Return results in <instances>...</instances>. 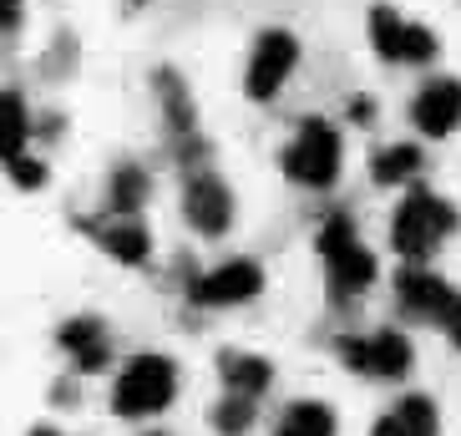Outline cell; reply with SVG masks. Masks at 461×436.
<instances>
[{"label":"cell","instance_id":"23","mask_svg":"<svg viewBox=\"0 0 461 436\" xmlns=\"http://www.w3.org/2000/svg\"><path fill=\"white\" fill-rule=\"evenodd\" d=\"M15 21H21V0H5V26L15 31Z\"/></svg>","mask_w":461,"mask_h":436},{"label":"cell","instance_id":"22","mask_svg":"<svg viewBox=\"0 0 461 436\" xmlns=\"http://www.w3.org/2000/svg\"><path fill=\"white\" fill-rule=\"evenodd\" d=\"M350 112H355V117H375V102H366V96H355V102H350Z\"/></svg>","mask_w":461,"mask_h":436},{"label":"cell","instance_id":"19","mask_svg":"<svg viewBox=\"0 0 461 436\" xmlns=\"http://www.w3.org/2000/svg\"><path fill=\"white\" fill-rule=\"evenodd\" d=\"M213 426L223 436L249 431V426H254V401H249V395H223V401H218V411H213Z\"/></svg>","mask_w":461,"mask_h":436},{"label":"cell","instance_id":"5","mask_svg":"<svg viewBox=\"0 0 461 436\" xmlns=\"http://www.w3.org/2000/svg\"><path fill=\"white\" fill-rule=\"evenodd\" d=\"M345 370L366 376V381H401L416 366V345L401 330H366V335H345L339 341Z\"/></svg>","mask_w":461,"mask_h":436},{"label":"cell","instance_id":"21","mask_svg":"<svg viewBox=\"0 0 461 436\" xmlns=\"http://www.w3.org/2000/svg\"><path fill=\"white\" fill-rule=\"evenodd\" d=\"M441 325H447V335H451V341L461 345V295H456V300H451V310H447V320H441Z\"/></svg>","mask_w":461,"mask_h":436},{"label":"cell","instance_id":"2","mask_svg":"<svg viewBox=\"0 0 461 436\" xmlns=\"http://www.w3.org/2000/svg\"><path fill=\"white\" fill-rule=\"evenodd\" d=\"M173 395H177V360H167V355H132L117 370L112 411L127 416V422H142V416H158V411L173 406Z\"/></svg>","mask_w":461,"mask_h":436},{"label":"cell","instance_id":"20","mask_svg":"<svg viewBox=\"0 0 461 436\" xmlns=\"http://www.w3.org/2000/svg\"><path fill=\"white\" fill-rule=\"evenodd\" d=\"M11 177L21 183V188H36V183H46V163H36V158H26V152H15V158H11Z\"/></svg>","mask_w":461,"mask_h":436},{"label":"cell","instance_id":"10","mask_svg":"<svg viewBox=\"0 0 461 436\" xmlns=\"http://www.w3.org/2000/svg\"><path fill=\"white\" fill-rule=\"evenodd\" d=\"M411 117L426 137H451L461 127V82L456 77H431L411 102Z\"/></svg>","mask_w":461,"mask_h":436},{"label":"cell","instance_id":"8","mask_svg":"<svg viewBox=\"0 0 461 436\" xmlns=\"http://www.w3.org/2000/svg\"><path fill=\"white\" fill-rule=\"evenodd\" d=\"M299 67V41L289 36V31H264L254 41V51H249V67H244V92L254 96V102H269L279 86L294 77Z\"/></svg>","mask_w":461,"mask_h":436},{"label":"cell","instance_id":"11","mask_svg":"<svg viewBox=\"0 0 461 436\" xmlns=\"http://www.w3.org/2000/svg\"><path fill=\"white\" fill-rule=\"evenodd\" d=\"M56 341H61V350L71 355V366L82 376H92V370H102L112 360V335L96 314H71L67 325L56 330Z\"/></svg>","mask_w":461,"mask_h":436},{"label":"cell","instance_id":"13","mask_svg":"<svg viewBox=\"0 0 461 436\" xmlns=\"http://www.w3.org/2000/svg\"><path fill=\"white\" fill-rule=\"evenodd\" d=\"M92 239L107 249V259H117V264H142V259H148V249H152V233L142 229L132 213L96 218V223H92Z\"/></svg>","mask_w":461,"mask_h":436},{"label":"cell","instance_id":"18","mask_svg":"<svg viewBox=\"0 0 461 436\" xmlns=\"http://www.w3.org/2000/svg\"><path fill=\"white\" fill-rule=\"evenodd\" d=\"M375 183L380 188H401V183H411V177L426 168V158H420L416 142H391V148H380L375 152Z\"/></svg>","mask_w":461,"mask_h":436},{"label":"cell","instance_id":"15","mask_svg":"<svg viewBox=\"0 0 461 436\" xmlns=\"http://www.w3.org/2000/svg\"><path fill=\"white\" fill-rule=\"evenodd\" d=\"M436 431H441V416H436L431 395H401L375 422V436H436Z\"/></svg>","mask_w":461,"mask_h":436},{"label":"cell","instance_id":"1","mask_svg":"<svg viewBox=\"0 0 461 436\" xmlns=\"http://www.w3.org/2000/svg\"><path fill=\"white\" fill-rule=\"evenodd\" d=\"M451 229H456L451 198H441V193H431V188H411L406 198H401V208H395V218H391V249L401 259H431L436 244H441Z\"/></svg>","mask_w":461,"mask_h":436},{"label":"cell","instance_id":"17","mask_svg":"<svg viewBox=\"0 0 461 436\" xmlns=\"http://www.w3.org/2000/svg\"><path fill=\"white\" fill-rule=\"evenodd\" d=\"M148 173L137 163H122V168H112V177H107V213H132L137 218V208L148 204Z\"/></svg>","mask_w":461,"mask_h":436},{"label":"cell","instance_id":"12","mask_svg":"<svg viewBox=\"0 0 461 436\" xmlns=\"http://www.w3.org/2000/svg\"><path fill=\"white\" fill-rule=\"evenodd\" d=\"M451 300H456L451 285L431 269H401V279H395V304L406 314H420V320H447Z\"/></svg>","mask_w":461,"mask_h":436},{"label":"cell","instance_id":"24","mask_svg":"<svg viewBox=\"0 0 461 436\" xmlns=\"http://www.w3.org/2000/svg\"><path fill=\"white\" fill-rule=\"evenodd\" d=\"M31 436H61V431H51V426H36V431H31Z\"/></svg>","mask_w":461,"mask_h":436},{"label":"cell","instance_id":"7","mask_svg":"<svg viewBox=\"0 0 461 436\" xmlns=\"http://www.w3.org/2000/svg\"><path fill=\"white\" fill-rule=\"evenodd\" d=\"M183 218H188V229L203 233V239L229 233V223H233V193H229V183H223L213 168H193V173H188V183H183Z\"/></svg>","mask_w":461,"mask_h":436},{"label":"cell","instance_id":"6","mask_svg":"<svg viewBox=\"0 0 461 436\" xmlns=\"http://www.w3.org/2000/svg\"><path fill=\"white\" fill-rule=\"evenodd\" d=\"M370 46H375L380 61L391 67H426L436 61V31H426L420 21H406L395 5H375L370 11Z\"/></svg>","mask_w":461,"mask_h":436},{"label":"cell","instance_id":"14","mask_svg":"<svg viewBox=\"0 0 461 436\" xmlns=\"http://www.w3.org/2000/svg\"><path fill=\"white\" fill-rule=\"evenodd\" d=\"M218 376H223L229 395H249V401H258L274 386V366L254 350H223L218 355Z\"/></svg>","mask_w":461,"mask_h":436},{"label":"cell","instance_id":"3","mask_svg":"<svg viewBox=\"0 0 461 436\" xmlns=\"http://www.w3.org/2000/svg\"><path fill=\"white\" fill-rule=\"evenodd\" d=\"M320 259H325V274L339 300H355L375 285V254L360 244L350 213H330L320 223Z\"/></svg>","mask_w":461,"mask_h":436},{"label":"cell","instance_id":"9","mask_svg":"<svg viewBox=\"0 0 461 436\" xmlns=\"http://www.w3.org/2000/svg\"><path fill=\"white\" fill-rule=\"evenodd\" d=\"M264 289V269L254 259H229L208 274H193L188 279V300L208 304V310H229V304H244Z\"/></svg>","mask_w":461,"mask_h":436},{"label":"cell","instance_id":"4","mask_svg":"<svg viewBox=\"0 0 461 436\" xmlns=\"http://www.w3.org/2000/svg\"><path fill=\"white\" fill-rule=\"evenodd\" d=\"M285 173L294 177L299 188H330L339 177V163H345V142H339L335 123L325 117H304L285 152H279Z\"/></svg>","mask_w":461,"mask_h":436},{"label":"cell","instance_id":"16","mask_svg":"<svg viewBox=\"0 0 461 436\" xmlns=\"http://www.w3.org/2000/svg\"><path fill=\"white\" fill-rule=\"evenodd\" d=\"M335 431H339V416L325 401H294L274 426V436H335Z\"/></svg>","mask_w":461,"mask_h":436}]
</instances>
